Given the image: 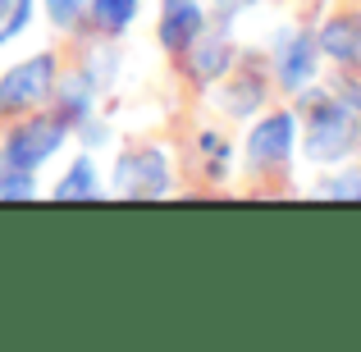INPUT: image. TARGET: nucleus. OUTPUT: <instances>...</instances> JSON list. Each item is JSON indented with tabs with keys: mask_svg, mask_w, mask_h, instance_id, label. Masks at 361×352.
<instances>
[{
	"mask_svg": "<svg viewBox=\"0 0 361 352\" xmlns=\"http://www.w3.org/2000/svg\"><path fill=\"white\" fill-rule=\"evenodd\" d=\"M311 106V128H307V156L316 160V165H334V160H348L357 151V115L348 101L338 97H320V92H311L307 97Z\"/></svg>",
	"mask_w": 361,
	"mask_h": 352,
	"instance_id": "f257e3e1",
	"label": "nucleus"
},
{
	"mask_svg": "<svg viewBox=\"0 0 361 352\" xmlns=\"http://www.w3.org/2000/svg\"><path fill=\"white\" fill-rule=\"evenodd\" d=\"M55 87V55H32V60L14 64L0 78V115H18V110L46 101Z\"/></svg>",
	"mask_w": 361,
	"mask_h": 352,
	"instance_id": "f03ea898",
	"label": "nucleus"
},
{
	"mask_svg": "<svg viewBox=\"0 0 361 352\" xmlns=\"http://www.w3.org/2000/svg\"><path fill=\"white\" fill-rule=\"evenodd\" d=\"M64 133H69V123H64L60 115H51V119H27L18 133H9V142H5V165L37 169L42 160H51L55 151H60Z\"/></svg>",
	"mask_w": 361,
	"mask_h": 352,
	"instance_id": "7ed1b4c3",
	"label": "nucleus"
},
{
	"mask_svg": "<svg viewBox=\"0 0 361 352\" xmlns=\"http://www.w3.org/2000/svg\"><path fill=\"white\" fill-rule=\"evenodd\" d=\"M115 188L123 197H165L169 193V160L160 147L128 151L115 169Z\"/></svg>",
	"mask_w": 361,
	"mask_h": 352,
	"instance_id": "20e7f679",
	"label": "nucleus"
},
{
	"mask_svg": "<svg viewBox=\"0 0 361 352\" xmlns=\"http://www.w3.org/2000/svg\"><path fill=\"white\" fill-rule=\"evenodd\" d=\"M293 133H298V119H293L288 110L261 119L252 133H247V165H256V169L283 165V160L293 156Z\"/></svg>",
	"mask_w": 361,
	"mask_h": 352,
	"instance_id": "39448f33",
	"label": "nucleus"
},
{
	"mask_svg": "<svg viewBox=\"0 0 361 352\" xmlns=\"http://www.w3.org/2000/svg\"><path fill=\"white\" fill-rule=\"evenodd\" d=\"M316 37L311 32H279V42H274V73H279V83L288 92L307 87L311 78H316Z\"/></svg>",
	"mask_w": 361,
	"mask_h": 352,
	"instance_id": "423d86ee",
	"label": "nucleus"
},
{
	"mask_svg": "<svg viewBox=\"0 0 361 352\" xmlns=\"http://www.w3.org/2000/svg\"><path fill=\"white\" fill-rule=\"evenodd\" d=\"M202 5L197 0H160V42L165 51H188L202 37Z\"/></svg>",
	"mask_w": 361,
	"mask_h": 352,
	"instance_id": "0eeeda50",
	"label": "nucleus"
},
{
	"mask_svg": "<svg viewBox=\"0 0 361 352\" xmlns=\"http://www.w3.org/2000/svg\"><path fill=\"white\" fill-rule=\"evenodd\" d=\"M229 64H233V46H229V37H224V32H215L211 42H202L192 51V78L197 83H215V78L229 73Z\"/></svg>",
	"mask_w": 361,
	"mask_h": 352,
	"instance_id": "6e6552de",
	"label": "nucleus"
},
{
	"mask_svg": "<svg viewBox=\"0 0 361 352\" xmlns=\"http://www.w3.org/2000/svg\"><path fill=\"white\" fill-rule=\"evenodd\" d=\"M316 46L338 64H357V18H334V23L320 28Z\"/></svg>",
	"mask_w": 361,
	"mask_h": 352,
	"instance_id": "1a4fd4ad",
	"label": "nucleus"
},
{
	"mask_svg": "<svg viewBox=\"0 0 361 352\" xmlns=\"http://www.w3.org/2000/svg\"><path fill=\"white\" fill-rule=\"evenodd\" d=\"M101 183H97V165H92L87 156L73 160V169L55 183V202H87V197H97Z\"/></svg>",
	"mask_w": 361,
	"mask_h": 352,
	"instance_id": "9d476101",
	"label": "nucleus"
},
{
	"mask_svg": "<svg viewBox=\"0 0 361 352\" xmlns=\"http://www.w3.org/2000/svg\"><path fill=\"white\" fill-rule=\"evenodd\" d=\"M92 92H97V78L92 73H73L60 92V119L73 123V119H87L92 115Z\"/></svg>",
	"mask_w": 361,
	"mask_h": 352,
	"instance_id": "9b49d317",
	"label": "nucleus"
},
{
	"mask_svg": "<svg viewBox=\"0 0 361 352\" xmlns=\"http://www.w3.org/2000/svg\"><path fill=\"white\" fill-rule=\"evenodd\" d=\"M137 5L142 0H92V14L106 32H123V28L137 18Z\"/></svg>",
	"mask_w": 361,
	"mask_h": 352,
	"instance_id": "f8f14e48",
	"label": "nucleus"
},
{
	"mask_svg": "<svg viewBox=\"0 0 361 352\" xmlns=\"http://www.w3.org/2000/svg\"><path fill=\"white\" fill-rule=\"evenodd\" d=\"M32 23V0H0V46L14 42Z\"/></svg>",
	"mask_w": 361,
	"mask_h": 352,
	"instance_id": "ddd939ff",
	"label": "nucleus"
},
{
	"mask_svg": "<svg viewBox=\"0 0 361 352\" xmlns=\"http://www.w3.org/2000/svg\"><path fill=\"white\" fill-rule=\"evenodd\" d=\"M32 193H37L32 169H18V165L0 169V197H32Z\"/></svg>",
	"mask_w": 361,
	"mask_h": 352,
	"instance_id": "4468645a",
	"label": "nucleus"
},
{
	"mask_svg": "<svg viewBox=\"0 0 361 352\" xmlns=\"http://www.w3.org/2000/svg\"><path fill=\"white\" fill-rule=\"evenodd\" d=\"M256 106H261V83H256V78L229 87V101H224V110H229V115H247V110H256Z\"/></svg>",
	"mask_w": 361,
	"mask_h": 352,
	"instance_id": "2eb2a0df",
	"label": "nucleus"
},
{
	"mask_svg": "<svg viewBox=\"0 0 361 352\" xmlns=\"http://www.w3.org/2000/svg\"><path fill=\"white\" fill-rule=\"evenodd\" d=\"M87 9V0H46V14H51L55 28H73Z\"/></svg>",
	"mask_w": 361,
	"mask_h": 352,
	"instance_id": "dca6fc26",
	"label": "nucleus"
},
{
	"mask_svg": "<svg viewBox=\"0 0 361 352\" xmlns=\"http://www.w3.org/2000/svg\"><path fill=\"white\" fill-rule=\"evenodd\" d=\"M320 193H325V197H361V169H353V174H343V178H334V183H325Z\"/></svg>",
	"mask_w": 361,
	"mask_h": 352,
	"instance_id": "f3484780",
	"label": "nucleus"
},
{
	"mask_svg": "<svg viewBox=\"0 0 361 352\" xmlns=\"http://www.w3.org/2000/svg\"><path fill=\"white\" fill-rule=\"evenodd\" d=\"M202 151H206V156H215V174H224V165H229V147H224L220 138H211V133H206V138H202Z\"/></svg>",
	"mask_w": 361,
	"mask_h": 352,
	"instance_id": "a211bd4d",
	"label": "nucleus"
},
{
	"mask_svg": "<svg viewBox=\"0 0 361 352\" xmlns=\"http://www.w3.org/2000/svg\"><path fill=\"white\" fill-rule=\"evenodd\" d=\"M82 138H87V147H97V142H106V138H110V133H106V128H97V123H92V128L82 133Z\"/></svg>",
	"mask_w": 361,
	"mask_h": 352,
	"instance_id": "6ab92c4d",
	"label": "nucleus"
},
{
	"mask_svg": "<svg viewBox=\"0 0 361 352\" xmlns=\"http://www.w3.org/2000/svg\"><path fill=\"white\" fill-rule=\"evenodd\" d=\"M348 106H353V110H361V83L353 87V97H348Z\"/></svg>",
	"mask_w": 361,
	"mask_h": 352,
	"instance_id": "aec40b11",
	"label": "nucleus"
},
{
	"mask_svg": "<svg viewBox=\"0 0 361 352\" xmlns=\"http://www.w3.org/2000/svg\"><path fill=\"white\" fill-rule=\"evenodd\" d=\"M357 64H361V18H357Z\"/></svg>",
	"mask_w": 361,
	"mask_h": 352,
	"instance_id": "412c9836",
	"label": "nucleus"
},
{
	"mask_svg": "<svg viewBox=\"0 0 361 352\" xmlns=\"http://www.w3.org/2000/svg\"><path fill=\"white\" fill-rule=\"evenodd\" d=\"M215 5H243V0H215Z\"/></svg>",
	"mask_w": 361,
	"mask_h": 352,
	"instance_id": "4be33fe9",
	"label": "nucleus"
}]
</instances>
